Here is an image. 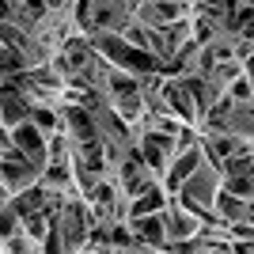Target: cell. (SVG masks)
Masks as SVG:
<instances>
[{
	"label": "cell",
	"instance_id": "52a82bcc",
	"mask_svg": "<svg viewBox=\"0 0 254 254\" xmlns=\"http://www.w3.org/2000/svg\"><path fill=\"white\" fill-rule=\"evenodd\" d=\"M212 216L220 224H235V220H251V197H235L232 190H216V197H212Z\"/></svg>",
	"mask_w": 254,
	"mask_h": 254
},
{
	"label": "cell",
	"instance_id": "ba28073f",
	"mask_svg": "<svg viewBox=\"0 0 254 254\" xmlns=\"http://www.w3.org/2000/svg\"><path fill=\"white\" fill-rule=\"evenodd\" d=\"M34 126L42 129V133H53V129H61V106H31L27 110Z\"/></svg>",
	"mask_w": 254,
	"mask_h": 254
},
{
	"label": "cell",
	"instance_id": "6da1fadb",
	"mask_svg": "<svg viewBox=\"0 0 254 254\" xmlns=\"http://www.w3.org/2000/svg\"><path fill=\"white\" fill-rule=\"evenodd\" d=\"M91 38V46H95V53L103 57L106 64H114V68H126V72H152V68H159V61L152 57L148 50H137V46H129L126 38L118 31H95V34H87Z\"/></svg>",
	"mask_w": 254,
	"mask_h": 254
},
{
	"label": "cell",
	"instance_id": "277c9868",
	"mask_svg": "<svg viewBox=\"0 0 254 254\" xmlns=\"http://www.w3.org/2000/svg\"><path fill=\"white\" fill-rule=\"evenodd\" d=\"M8 137H11V148H15V156H23L34 171L46 163V133L34 126L31 118H23L19 126H11V129H8Z\"/></svg>",
	"mask_w": 254,
	"mask_h": 254
},
{
	"label": "cell",
	"instance_id": "7a4b0ae2",
	"mask_svg": "<svg viewBox=\"0 0 254 254\" xmlns=\"http://www.w3.org/2000/svg\"><path fill=\"white\" fill-rule=\"evenodd\" d=\"M216 190H220V167L212 163V159H205V152H201V159H197V167L182 179V186H179V193H186L190 201H197V205H205V209L212 212V197H216Z\"/></svg>",
	"mask_w": 254,
	"mask_h": 254
},
{
	"label": "cell",
	"instance_id": "30bf717a",
	"mask_svg": "<svg viewBox=\"0 0 254 254\" xmlns=\"http://www.w3.org/2000/svg\"><path fill=\"white\" fill-rule=\"evenodd\" d=\"M224 91H228V95L235 99V103H251V72H239L232 80V84L224 87Z\"/></svg>",
	"mask_w": 254,
	"mask_h": 254
},
{
	"label": "cell",
	"instance_id": "3957f363",
	"mask_svg": "<svg viewBox=\"0 0 254 254\" xmlns=\"http://www.w3.org/2000/svg\"><path fill=\"white\" fill-rule=\"evenodd\" d=\"M159 216H163V235H167V243H186V239H193L197 228L205 224V216L190 212L186 205L175 201V197H167V205L159 209ZM209 220H212V216H209Z\"/></svg>",
	"mask_w": 254,
	"mask_h": 254
},
{
	"label": "cell",
	"instance_id": "5b68a950",
	"mask_svg": "<svg viewBox=\"0 0 254 254\" xmlns=\"http://www.w3.org/2000/svg\"><path fill=\"white\" fill-rule=\"evenodd\" d=\"M38 182V171L27 163L23 156H0V186H4V193H19V190H27V186H34Z\"/></svg>",
	"mask_w": 254,
	"mask_h": 254
},
{
	"label": "cell",
	"instance_id": "9c48e42d",
	"mask_svg": "<svg viewBox=\"0 0 254 254\" xmlns=\"http://www.w3.org/2000/svg\"><path fill=\"white\" fill-rule=\"evenodd\" d=\"M220 186H224V190H232L235 197H251V193H254L251 175H220Z\"/></svg>",
	"mask_w": 254,
	"mask_h": 254
},
{
	"label": "cell",
	"instance_id": "8992f818",
	"mask_svg": "<svg viewBox=\"0 0 254 254\" xmlns=\"http://www.w3.org/2000/svg\"><path fill=\"white\" fill-rule=\"evenodd\" d=\"M129 224V232H133V239L137 243H144L148 251H163V243H167V235H163V216L159 212H144V216H133Z\"/></svg>",
	"mask_w": 254,
	"mask_h": 254
}]
</instances>
